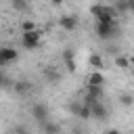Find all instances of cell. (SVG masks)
<instances>
[{
    "instance_id": "52a82bcc",
    "label": "cell",
    "mask_w": 134,
    "mask_h": 134,
    "mask_svg": "<svg viewBox=\"0 0 134 134\" xmlns=\"http://www.w3.org/2000/svg\"><path fill=\"white\" fill-rule=\"evenodd\" d=\"M90 117H94V119H100V121L109 117V109L103 105V100L90 103Z\"/></svg>"
},
{
    "instance_id": "ac0fdd59",
    "label": "cell",
    "mask_w": 134,
    "mask_h": 134,
    "mask_svg": "<svg viewBox=\"0 0 134 134\" xmlns=\"http://www.w3.org/2000/svg\"><path fill=\"white\" fill-rule=\"evenodd\" d=\"M121 103H124V105H130V103H132V96H130V94H124V96H121Z\"/></svg>"
},
{
    "instance_id": "5b68a950",
    "label": "cell",
    "mask_w": 134,
    "mask_h": 134,
    "mask_svg": "<svg viewBox=\"0 0 134 134\" xmlns=\"http://www.w3.org/2000/svg\"><path fill=\"white\" fill-rule=\"evenodd\" d=\"M19 59V50L15 46H0V67H6L8 63H15Z\"/></svg>"
},
{
    "instance_id": "5bb4252c",
    "label": "cell",
    "mask_w": 134,
    "mask_h": 134,
    "mask_svg": "<svg viewBox=\"0 0 134 134\" xmlns=\"http://www.w3.org/2000/svg\"><path fill=\"white\" fill-rule=\"evenodd\" d=\"M27 90H29V84L27 82H19L15 86V92H27Z\"/></svg>"
},
{
    "instance_id": "e0dca14e",
    "label": "cell",
    "mask_w": 134,
    "mask_h": 134,
    "mask_svg": "<svg viewBox=\"0 0 134 134\" xmlns=\"http://www.w3.org/2000/svg\"><path fill=\"white\" fill-rule=\"evenodd\" d=\"M6 86V75L2 73V67H0V88H4Z\"/></svg>"
},
{
    "instance_id": "9a60e30c",
    "label": "cell",
    "mask_w": 134,
    "mask_h": 134,
    "mask_svg": "<svg viewBox=\"0 0 134 134\" xmlns=\"http://www.w3.org/2000/svg\"><path fill=\"white\" fill-rule=\"evenodd\" d=\"M44 124V130L46 132H59V126H54V124H46V121H42Z\"/></svg>"
},
{
    "instance_id": "2e32d148",
    "label": "cell",
    "mask_w": 134,
    "mask_h": 134,
    "mask_svg": "<svg viewBox=\"0 0 134 134\" xmlns=\"http://www.w3.org/2000/svg\"><path fill=\"white\" fill-rule=\"evenodd\" d=\"M34 27H36V23H34V21H29V19H27V21H23V25H21V29H23V31H25V29H34Z\"/></svg>"
},
{
    "instance_id": "277c9868",
    "label": "cell",
    "mask_w": 134,
    "mask_h": 134,
    "mask_svg": "<svg viewBox=\"0 0 134 134\" xmlns=\"http://www.w3.org/2000/svg\"><path fill=\"white\" fill-rule=\"evenodd\" d=\"M29 113H31V117L36 119V121H48L50 119V109H48V105H44V103H34L31 107H29Z\"/></svg>"
},
{
    "instance_id": "9c48e42d",
    "label": "cell",
    "mask_w": 134,
    "mask_h": 134,
    "mask_svg": "<svg viewBox=\"0 0 134 134\" xmlns=\"http://www.w3.org/2000/svg\"><path fill=\"white\" fill-rule=\"evenodd\" d=\"M88 84H90V86H103V84H105V75L100 73V69H94V71L88 75Z\"/></svg>"
},
{
    "instance_id": "7a4b0ae2",
    "label": "cell",
    "mask_w": 134,
    "mask_h": 134,
    "mask_svg": "<svg viewBox=\"0 0 134 134\" xmlns=\"http://www.w3.org/2000/svg\"><path fill=\"white\" fill-rule=\"evenodd\" d=\"M90 15L94 17V21H115V8H111L107 4L90 6Z\"/></svg>"
},
{
    "instance_id": "ba28073f",
    "label": "cell",
    "mask_w": 134,
    "mask_h": 134,
    "mask_svg": "<svg viewBox=\"0 0 134 134\" xmlns=\"http://www.w3.org/2000/svg\"><path fill=\"white\" fill-rule=\"evenodd\" d=\"M59 27L63 29V31H73L75 27H77V17H73V15H63L61 19H59Z\"/></svg>"
},
{
    "instance_id": "7c38bea8",
    "label": "cell",
    "mask_w": 134,
    "mask_h": 134,
    "mask_svg": "<svg viewBox=\"0 0 134 134\" xmlns=\"http://www.w3.org/2000/svg\"><path fill=\"white\" fill-rule=\"evenodd\" d=\"M10 6H13L17 13H25V10L29 8V6H27V0H13V2H10Z\"/></svg>"
},
{
    "instance_id": "30bf717a",
    "label": "cell",
    "mask_w": 134,
    "mask_h": 134,
    "mask_svg": "<svg viewBox=\"0 0 134 134\" xmlns=\"http://www.w3.org/2000/svg\"><path fill=\"white\" fill-rule=\"evenodd\" d=\"M63 61H65V65H67V69H69L71 73L77 69V65H75V59H73V50H65V52H63Z\"/></svg>"
},
{
    "instance_id": "8fae6325",
    "label": "cell",
    "mask_w": 134,
    "mask_h": 134,
    "mask_svg": "<svg viewBox=\"0 0 134 134\" xmlns=\"http://www.w3.org/2000/svg\"><path fill=\"white\" fill-rule=\"evenodd\" d=\"M88 65H90L92 69H103L105 61H103V57H100L98 52H92V54H90V59H88Z\"/></svg>"
},
{
    "instance_id": "6da1fadb",
    "label": "cell",
    "mask_w": 134,
    "mask_h": 134,
    "mask_svg": "<svg viewBox=\"0 0 134 134\" xmlns=\"http://www.w3.org/2000/svg\"><path fill=\"white\" fill-rule=\"evenodd\" d=\"M40 42H42V31H40L38 27L21 31V46H23L25 50H36V48L40 46Z\"/></svg>"
},
{
    "instance_id": "d6986e66",
    "label": "cell",
    "mask_w": 134,
    "mask_h": 134,
    "mask_svg": "<svg viewBox=\"0 0 134 134\" xmlns=\"http://www.w3.org/2000/svg\"><path fill=\"white\" fill-rule=\"evenodd\" d=\"M50 2H52V4H54V6H61V4H63V2H65V0H50Z\"/></svg>"
},
{
    "instance_id": "4fadbf2b",
    "label": "cell",
    "mask_w": 134,
    "mask_h": 134,
    "mask_svg": "<svg viewBox=\"0 0 134 134\" xmlns=\"http://www.w3.org/2000/svg\"><path fill=\"white\" fill-rule=\"evenodd\" d=\"M115 65H117L119 69H128V67H130V59H126V57H115Z\"/></svg>"
},
{
    "instance_id": "8992f818",
    "label": "cell",
    "mask_w": 134,
    "mask_h": 134,
    "mask_svg": "<svg viewBox=\"0 0 134 134\" xmlns=\"http://www.w3.org/2000/svg\"><path fill=\"white\" fill-rule=\"evenodd\" d=\"M96 100H103V86H90L86 84V90H84V103H96Z\"/></svg>"
},
{
    "instance_id": "3957f363",
    "label": "cell",
    "mask_w": 134,
    "mask_h": 134,
    "mask_svg": "<svg viewBox=\"0 0 134 134\" xmlns=\"http://www.w3.org/2000/svg\"><path fill=\"white\" fill-rule=\"evenodd\" d=\"M94 31H96V36L100 40H109V38H113L117 34V25H115V21H96Z\"/></svg>"
}]
</instances>
